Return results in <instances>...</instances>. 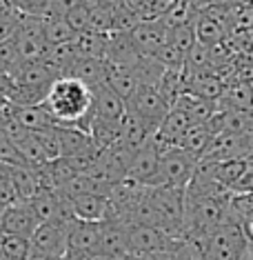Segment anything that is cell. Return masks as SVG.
<instances>
[{
	"label": "cell",
	"instance_id": "9c48e42d",
	"mask_svg": "<svg viewBox=\"0 0 253 260\" xmlns=\"http://www.w3.org/2000/svg\"><path fill=\"white\" fill-rule=\"evenodd\" d=\"M31 249L47 256H67V227L58 222H43L31 238Z\"/></svg>",
	"mask_w": 253,
	"mask_h": 260
},
{
	"label": "cell",
	"instance_id": "e0dca14e",
	"mask_svg": "<svg viewBox=\"0 0 253 260\" xmlns=\"http://www.w3.org/2000/svg\"><path fill=\"white\" fill-rule=\"evenodd\" d=\"M58 138H60V158H71V156H80V153L87 151H100L96 145H93L91 136L80 132L76 127H67V125H56Z\"/></svg>",
	"mask_w": 253,
	"mask_h": 260
},
{
	"label": "cell",
	"instance_id": "52a82bcc",
	"mask_svg": "<svg viewBox=\"0 0 253 260\" xmlns=\"http://www.w3.org/2000/svg\"><path fill=\"white\" fill-rule=\"evenodd\" d=\"M129 36L140 56H156L169 43V29L162 20H142Z\"/></svg>",
	"mask_w": 253,
	"mask_h": 260
},
{
	"label": "cell",
	"instance_id": "6da1fadb",
	"mask_svg": "<svg viewBox=\"0 0 253 260\" xmlns=\"http://www.w3.org/2000/svg\"><path fill=\"white\" fill-rule=\"evenodd\" d=\"M45 107L49 109V114L54 116V120L58 125H67L76 127L82 118H87L91 114L93 107V91L87 85H82L76 78H58L51 85L49 93H47Z\"/></svg>",
	"mask_w": 253,
	"mask_h": 260
},
{
	"label": "cell",
	"instance_id": "d590c367",
	"mask_svg": "<svg viewBox=\"0 0 253 260\" xmlns=\"http://www.w3.org/2000/svg\"><path fill=\"white\" fill-rule=\"evenodd\" d=\"M7 5L9 11H16V14H27V0H3Z\"/></svg>",
	"mask_w": 253,
	"mask_h": 260
},
{
	"label": "cell",
	"instance_id": "4316f807",
	"mask_svg": "<svg viewBox=\"0 0 253 260\" xmlns=\"http://www.w3.org/2000/svg\"><path fill=\"white\" fill-rule=\"evenodd\" d=\"M22 69V60L18 56V47L16 40H7V43H0V76L9 80H16V76Z\"/></svg>",
	"mask_w": 253,
	"mask_h": 260
},
{
	"label": "cell",
	"instance_id": "f1b7e54d",
	"mask_svg": "<svg viewBox=\"0 0 253 260\" xmlns=\"http://www.w3.org/2000/svg\"><path fill=\"white\" fill-rule=\"evenodd\" d=\"M111 27H114V11L107 7H96L89 11V29L87 31H93L98 36H109Z\"/></svg>",
	"mask_w": 253,
	"mask_h": 260
},
{
	"label": "cell",
	"instance_id": "2e32d148",
	"mask_svg": "<svg viewBox=\"0 0 253 260\" xmlns=\"http://www.w3.org/2000/svg\"><path fill=\"white\" fill-rule=\"evenodd\" d=\"M171 109H180L182 114L191 120V125H207L211 118L215 116L218 111V103H209L204 98H198L193 93H182V96L175 100V105Z\"/></svg>",
	"mask_w": 253,
	"mask_h": 260
},
{
	"label": "cell",
	"instance_id": "ffe728a7",
	"mask_svg": "<svg viewBox=\"0 0 253 260\" xmlns=\"http://www.w3.org/2000/svg\"><path fill=\"white\" fill-rule=\"evenodd\" d=\"M14 118L31 134L33 132H45V129H51V127L58 125L45 105H36V107H16Z\"/></svg>",
	"mask_w": 253,
	"mask_h": 260
},
{
	"label": "cell",
	"instance_id": "d6986e66",
	"mask_svg": "<svg viewBox=\"0 0 253 260\" xmlns=\"http://www.w3.org/2000/svg\"><path fill=\"white\" fill-rule=\"evenodd\" d=\"M213 132L207 125H191L187 129V134L182 136V140L178 143L180 149H185L189 156H193L196 160H202L207 156L211 143H213Z\"/></svg>",
	"mask_w": 253,
	"mask_h": 260
},
{
	"label": "cell",
	"instance_id": "603a6c76",
	"mask_svg": "<svg viewBox=\"0 0 253 260\" xmlns=\"http://www.w3.org/2000/svg\"><path fill=\"white\" fill-rule=\"evenodd\" d=\"M76 60H78V54H76L74 43L49 47V49H47V54H45V58H43V62L58 76V78L67 76V72L71 69V64Z\"/></svg>",
	"mask_w": 253,
	"mask_h": 260
},
{
	"label": "cell",
	"instance_id": "7402d4cb",
	"mask_svg": "<svg viewBox=\"0 0 253 260\" xmlns=\"http://www.w3.org/2000/svg\"><path fill=\"white\" fill-rule=\"evenodd\" d=\"M11 182L20 203H31L40 191L38 174L31 167H11Z\"/></svg>",
	"mask_w": 253,
	"mask_h": 260
},
{
	"label": "cell",
	"instance_id": "8992f818",
	"mask_svg": "<svg viewBox=\"0 0 253 260\" xmlns=\"http://www.w3.org/2000/svg\"><path fill=\"white\" fill-rule=\"evenodd\" d=\"M40 227L36 214H33L29 203H16L3 209V220H0V234L20 236V238L31 240L36 229Z\"/></svg>",
	"mask_w": 253,
	"mask_h": 260
},
{
	"label": "cell",
	"instance_id": "30bf717a",
	"mask_svg": "<svg viewBox=\"0 0 253 260\" xmlns=\"http://www.w3.org/2000/svg\"><path fill=\"white\" fill-rule=\"evenodd\" d=\"M100 224L102 222H85L76 218L67 224V253H82L93 256L100 240Z\"/></svg>",
	"mask_w": 253,
	"mask_h": 260
},
{
	"label": "cell",
	"instance_id": "e575fe53",
	"mask_svg": "<svg viewBox=\"0 0 253 260\" xmlns=\"http://www.w3.org/2000/svg\"><path fill=\"white\" fill-rule=\"evenodd\" d=\"M122 7L129 9L131 14L140 16V20H149L151 16V0H125Z\"/></svg>",
	"mask_w": 253,
	"mask_h": 260
},
{
	"label": "cell",
	"instance_id": "8d00e7d4",
	"mask_svg": "<svg viewBox=\"0 0 253 260\" xmlns=\"http://www.w3.org/2000/svg\"><path fill=\"white\" fill-rule=\"evenodd\" d=\"M122 3L125 0H100V7H107V9H118V7H122Z\"/></svg>",
	"mask_w": 253,
	"mask_h": 260
},
{
	"label": "cell",
	"instance_id": "ba28073f",
	"mask_svg": "<svg viewBox=\"0 0 253 260\" xmlns=\"http://www.w3.org/2000/svg\"><path fill=\"white\" fill-rule=\"evenodd\" d=\"M98 256L111 260H125L129 253L127 242V227L118 220H104L100 224V240H98Z\"/></svg>",
	"mask_w": 253,
	"mask_h": 260
},
{
	"label": "cell",
	"instance_id": "cb8c5ba5",
	"mask_svg": "<svg viewBox=\"0 0 253 260\" xmlns=\"http://www.w3.org/2000/svg\"><path fill=\"white\" fill-rule=\"evenodd\" d=\"M89 136L100 151L109 149L122 138V120H93Z\"/></svg>",
	"mask_w": 253,
	"mask_h": 260
},
{
	"label": "cell",
	"instance_id": "74e56055",
	"mask_svg": "<svg viewBox=\"0 0 253 260\" xmlns=\"http://www.w3.org/2000/svg\"><path fill=\"white\" fill-rule=\"evenodd\" d=\"M80 7H85V9H96L100 7V0H80Z\"/></svg>",
	"mask_w": 253,
	"mask_h": 260
},
{
	"label": "cell",
	"instance_id": "4dcf8cb0",
	"mask_svg": "<svg viewBox=\"0 0 253 260\" xmlns=\"http://www.w3.org/2000/svg\"><path fill=\"white\" fill-rule=\"evenodd\" d=\"M140 22H142L140 16L131 14V11L125 7H118V9H114V27H111V34H127L129 36Z\"/></svg>",
	"mask_w": 253,
	"mask_h": 260
},
{
	"label": "cell",
	"instance_id": "7c38bea8",
	"mask_svg": "<svg viewBox=\"0 0 253 260\" xmlns=\"http://www.w3.org/2000/svg\"><path fill=\"white\" fill-rule=\"evenodd\" d=\"M91 91H93V107H91L93 120H122L125 118L127 103L111 89L107 82L93 87Z\"/></svg>",
	"mask_w": 253,
	"mask_h": 260
},
{
	"label": "cell",
	"instance_id": "5bb4252c",
	"mask_svg": "<svg viewBox=\"0 0 253 260\" xmlns=\"http://www.w3.org/2000/svg\"><path fill=\"white\" fill-rule=\"evenodd\" d=\"M58 80V76L47 67L45 62H31V64H22L20 74L16 76V85L20 87H27V89H33V91H40V93H49L51 85Z\"/></svg>",
	"mask_w": 253,
	"mask_h": 260
},
{
	"label": "cell",
	"instance_id": "4fadbf2b",
	"mask_svg": "<svg viewBox=\"0 0 253 260\" xmlns=\"http://www.w3.org/2000/svg\"><path fill=\"white\" fill-rule=\"evenodd\" d=\"M74 207V214L78 220L85 222H104L109 216V198L98 193H80L69 198Z\"/></svg>",
	"mask_w": 253,
	"mask_h": 260
},
{
	"label": "cell",
	"instance_id": "484cf974",
	"mask_svg": "<svg viewBox=\"0 0 253 260\" xmlns=\"http://www.w3.org/2000/svg\"><path fill=\"white\" fill-rule=\"evenodd\" d=\"M104 45H107V36H98L93 31H82L74 38V47L78 58L104 60Z\"/></svg>",
	"mask_w": 253,
	"mask_h": 260
},
{
	"label": "cell",
	"instance_id": "5b68a950",
	"mask_svg": "<svg viewBox=\"0 0 253 260\" xmlns=\"http://www.w3.org/2000/svg\"><path fill=\"white\" fill-rule=\"evenodd\" d=\"M127 109L138 114L154 132H158L160 122L167 118L169 111H171L169 103L160 96V91H158L156 87H138L133 98L127 100Z\"/></svg>",
	"mask_w": 253,
	"mask_h": 260
},
{
	"label": "cell",
	"instance_id": "ac0fdd59",
	"mask_svg": "<svg viewBox=\"0 0 253 260\" xmlns=\"http://www.w3.org/2000/svg\"><path fill=\"white\" fill-rule=\"evenodd\" d=\"M67 78H76L89 89L107 82V62L104 60H91V58H78L71 69L67 72Z\"/></svg>",
	"mask_w": 253,
	"mask_h": 260
},
{
	"label": "cell",
	"instance_id": "d6a6232c",
	"mask_svg": "<svg viewBox=\"0 0 253 260\" xmlns=\"http://www.w3.org/2000/svg\"><path fill=\"white\" fill-rule=\"evenodd\" d=\"M20 203L18 196H16V189H14V182H11V171L7 176L0 178V209H7V207Z\"/></svg>",
	"mask_w": 253,
	"mask_h": 260
},
{
	"label": "cell",
	"instance_id": "60d3db41",
	"mask_svg": "<svg viewBox=\"0 0 253 260\" xmlns=\"http://www.w3.org/2000/svg\"><path fill=\"white\" fill-rule=\"evenodd\" d=\"M0 220H3V209H0Z\"/></svg>",
	"mask_w": 253,
	"mask_h": 260
},
{
	"label": "cell",
	"instance_id": "44dd1931",
	"mask_svg": "<svg viewBox=\"0 0 253 260\" xmlns=\"http://www.w3.org/2000/svg\"><path fill=\"white\" fill-rule=\"evenodd\" d=\"M191 27H193V34H196V43L204 45V47H213L218 43H222L229 34L222 22L209 18L207 14H198L196 18H193Z\"/></svg>",
	"mask_w": 253,
	"mask_h": 260
},
{
	"label": "cell",
	"instance_id": "3957f363",
	"mask_svg": "<svg viewBox=\"0 0 253 260\" xmlns=\"http://www.w3.org/2000/svg\"><path fill=\"white\" fill-rule=\"evenodd\" d=\"M198 169V160L180 147H169L160 153V167L151 187L187 189Z\"/></svg>",
	"mask_w": 253,
	"mask_h": 260
},
{
	"label": "cell",
	"instance_id": "8fae6325",
	"mask_svg": "<svg viewBox=\"0 0 253 260\" xmlns=\"http://www.w3.org/2000/svg\"><path fill=\"white\" fill-rule=\"evenodd\" d=\"M158 167H160V151L154 147V143H147L142 149L136 151L131 165H129V171H127V178L138 182V185H144V187H151L156 180V174H158Z\"/></svg>",
	"mask_w": 253,
	"mask_h": 260
},
{
	"label": "cell",
	"instance_id": "1f68e13d",
	"mask_svg": "<svg viewBox=\"0 0 253 260\" xmlns=\"http://www.w3.org/2000/svg\"><path fill=\"white\" fill-rule=\"evenodd\" d=\"M18 27H20V14L7 11V14L0 18V43L14 40L16 34H18Z\"/></svg>",
	"mask_w": 253,
	"mask_h": 260
},
{
	"label": "cell",
	"instance_id": "ab89813d",
	"mask_svg": "<svg viewBox=\"0 0 253 260\" xmlns=\"http://www.w3.org/2000/svg\"><path fill=\"white\" fill-rule=\"evenodd\" d=\"M7 11H9V9H7V5H5L3 0H0V18H3V16L7 14Z\"/></svg>",
	"mask_w": 253,
	"mask_h": 260
},
{
	"label": "cell",
	"instance_id": "277c9868",
	"mask_svg": "<svg viewBox=\"0 0 253 260\" xmlns=\"http://www.w3.org/2000/svg\"><path fill=\"white\" fill-rule=\"evenodd\" d=\"M127 242L131 253H164L173 251L182 240L171 238L158 227L149 224H129L127 227Z\"/></svg>",
	"mask_w": 253,
	"mask_h": 260
},
{
	"label": "cell",
	"instance_id": "d4e9b609",
	"mask_svg": "<svg viewBox=\"0 0 253 260\" xmlns=\"http://www.w3.org/2000/svg\"><path fill=\"white\" fill-rule=\"evenodd\" d=\"M78 34L69 27V22L64 18H58V16H49L45 18V25H43V38L47 47H56V45H67V43H74V38Z\"/></svg>",
	"mask_w": 253,
	"mask_h": 260
},
{
	"label": "cell",
	"instance_id": "83f0119b",
	"mask_svg": "<svg viewBox=\"0 0 253 260\" xmlns=\"http://www.w3.org/2000/svg\"><path fill=\"white\" fill-rule=\"evenodd\" d=\"M0 249H3V260H29L33 251L31 240L7 234H0Z\"/></svg>",
	"mask_w": 253,
	"mask_h": 260
},
{
	"label": "cell",
	"instance_id": "f35d334b",
	"mask_svg": "<svg viewBox=\"0 0 253 260\" xmlns=\"http://www.w3.org/2000/svg\"><path fill=\"white\" fill-rule=\"evenodd\" d=\"M29 260H60V258H54V256H47V253H38V251H31Z\"/></svg>",
	"mask_w": 253,
	"mask_h": 260
},
{
	"label": "cell",
	"instance_id": "b9f144b4",
	"mask_svg": "<svg viewBox=\"0 0 253 260\" xmlns=\"http://www.w3.org/2000/svg\"><path fill=\"white\" fill-rule=\"evenodd\" d=\"M0 260H3V249H0Z\"/></svg>",
	"mask_w": 253,
	"mask_h": 260
},
{
	"label": "cell",
	"instance_id": "836d02e7",
	"mask_svg": "<svg viewBox=\"0 0 253 260\" xmlns=\"http://www.w3.org/2000/svg\"><path fill=\"white\" fill-rule=\"evenodd\" d=\"M64 20L69 22V27H71L76 34H82V31H87V29H89V9H85V7H78V9L69 11V14L64 16Z\"/></svg>",
	"mask_w": 253,
	"mask_h": 260
},
{
	"label": "cell",
	"instance_id": "7a4b0ae2",
	"mask_svg": "<svg viewBox=\"0 0 253 260\" xmlns=\"http://www.w3.org/2000/svg\"><path fill=\"white\" fill-rule=\"evenodd\" d=\"M204 260H242L251 247V238L242 224L227 220L225 224L200 240Z\"/></svg>",
	"mask_w": 253,
	"mask_h": 260
},
{
	"label": "cell",
	"instance_id": "f546056e",
	"mask_svg": "<svg viewBox=\"0 0 253 260\" xmlns=\"http://www.w3.org/2000/svg\"><path fill=\"white\" fill-rule=\"evenodd\" d=\"M169 43H171L175 49L182 51V54H189L196 45V34H193V27L191 25H185V27H175V29H169Z\"/></svg>",
	"mask_w": 253,
	"mask_h": 260
},
{
	"label": "cell",
	"instance_id": "9a60e30c",
	"mask_svg": "<svg viewBox=\"0 0 253 260\" xmlns=\"http://www.w3.org/2000/svg\"><path fill=\"white\" fill-rule=\"evenodd\" d=\"M154 134L156 132L147 125L142 118H140L138 114H133L131 109H127L125 118H122V138H120L122 145L129 147L131 151H138L149 143Z\"/></svg>",
	"mask_w": 253,
	"mask_h": 260
}]
</instances>
